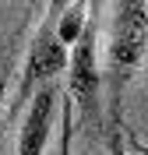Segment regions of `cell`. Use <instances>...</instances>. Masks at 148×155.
I'll return each mask as SVG.
<instances>
[{
	"label": "cell",
	"instance_id": "cell-1",
	"mask_svg": "<svg viewBox=\"0 0 148 155\" xmlns=\"http://www.w3.org/2000/svg\"><path fill=\"white\" fill-rule=\"evenodd\" d=\"M148 46V4L141 0H120L113 4V25H109L106 42V64L113 71V85H123Z\"/></svg>",
	"mask_w": 148,
	"mask_h": 155
},
{
	"label": "cell",
	"instance_id": "cell-2",
	"mask_svg": "<svg viewBox=\"0 0 148 155\" xmlns=\"http://www.w3.org/2000/svg\"><path fill=\"white\" fill-rule=\"evenodd\" d=\"M60 11H64V4H46V14H42L39 28H35V35L28 42V53H25V67H21V81H18V95L11 102V113H18L35 95V88L42 81H49L53 74H60L67 67V49L60 46V39H57Z\"/></svg>",
	"mask_w": 148,
	"mask_h": 155
},
{
	"label": "cell",
	"instance_id": "cell-3",
	"mask_svg": "<svg viewBox=\"0 0 148 155\" xmlns=\"http://www.w3.org/2000/svg\"><path fill=\"white\" fill-rule=\"evenodd\" d=\"M67 95L71 102H78L85 113H95V95H99V25L95 14H88L85 32L78 35V42L71 46L67 57Z\"/></svg>",
	"mask_w": 148,
	"mask_h": 155
},
{
	"label": "cell",
	"instance_id": "cell-4",
	"mask_svg": "<svg viewBox=\"0 0 148 155\" xmlns=\"http://www.w3.org/2000/svg\"><path fill=\"white\" fill-rule=\"evenodd\" d=\"M57 88L46 85L32 95V106L21 120V134H18V152L14 155H42L49 137V124H53V109H57Z\"/></svg>",
	"mask_w": 148,
	"mask_h": 155
},
{
	"label": "cell",
	"instance_id": "cell-5",
	"mask_svg": "<svg viewBox=\"0 0 148 155\" xmlns=\"http://www.w3.org/2000/svg\"><path fill=\"white\" fill-rule=\"evenodd\" d=\"M85 21H88L85 4H67V7L60 11V18H57V39H60L64 49L78 42V35L85 32Z\"/></svg>",
	"mask_w": 148,
	"mask_h": 155
},
{
	"label": "cell",
	"instance_id": "cell-6",
	"mask_svg": "<svg viewBox=\"0 0 148 155\" xmlns=\"http://www.w3.org/2000/svg\"><path fill=\"white\" fill-rule=\"evenodd\" d=\"M74 141V102L67 92H60V155H71Z\"/></svg>",
	"mask_w": 148,
	"mask_h": 155
},
{
	"label": "cell",
	"instance_id": "cell-7",
	"mask_svg": "<svg viewBox=\"0 0 148 155\" xmlns=\"http://www.w3.org/2000/svg\"><path fill=\"white\" fill-rule=\"evenodd\" d=\"M109 155H127V141H123L120 120H113V127H109Z\"/></svg>",
	"mask_w": 148,
	"mask_h": 155
},
{
	"label": "cell",
	"instance_id": "cell-8",
	"mask_svg": "<svg viewBox=\"0 0 148 155\" xmlns=\"http://www.w3.org/2000/svg\"><path fill=\"white\" fill-rule=\"evenodd\" d=\"M4 95H7V81L0 74V109H4ZM0 152H4V116H0Z\"/></svg>",
	"mask_w": 148,
	"mask_h": 155
},
{
	"label": "cell",
	"instance_id": "cell-9",
	"mask_svg": "<svg viewBox=\"0 0 148 155\" xmlns=\"http://www.w3.org/2000/svg\"><path fill=\"white\" fill-rule=\"evenodd\" d=\"M130 145H134V148H138V155H148V145H141V141H138V137H130Z\"/></svg>",
	"mask_w": 148,
	"mask_h": 155
},
{
	"label": "cell",
	"instance_id": "cell-10",
	"mask_svg": "<svg viewBox=\"0 0 148 155\" xmlns=\"http://www.w3.org/2000/svg\"><path fill=\"white\" fill-rule=\"evenodd\" d=\"M145 81H148V74H145Z\"/></svg>",
	"mask_w": 148,
	"mask_h": 155
}]
</instances>
